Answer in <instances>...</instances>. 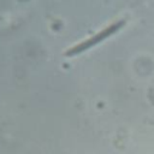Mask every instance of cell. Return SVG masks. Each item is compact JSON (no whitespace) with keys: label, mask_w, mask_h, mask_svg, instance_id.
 <instances>
[{"label":"cell","mask_w":154,"mask_h":154,"mask_svg":"<svg viewBox=\"0 0 154 154\" xmlns=\"http://www.w3.org/2000/svg\"><path fill=\"white\" fill-rule=\"evenodd\" d=\"M124 24H125V19H122V20H118V22L113 23L112 25L107 26L106 29H103V30H102V31H100L99 34H96V35H94L93 37L88 38L87 41H84V42L79 43L78 46H76V47L71 48L69 52H66V55H70V57H71V55L78 54V53H81V52H83V51H85V49H88V48H90V47L95 46L96 43H99V42L103 41V40H105V38H107L108 36H111L112 34H114L116 31H118L119 29H122V28L124 26Z\"/></svg>","instance_id":"1"}]
</instances>
